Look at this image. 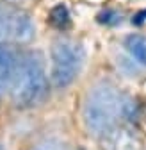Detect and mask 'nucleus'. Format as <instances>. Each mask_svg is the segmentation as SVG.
<instances>
[{
	"instance_id": "f257e3e1",
	"label": "nucleus",
	"mask_w": 146,
	"mask_h": 150,
	"mask_svg": "<svg viewBox=\"0 0 146 150\" xmlns=\"http://www.w3.org/2000/svg\"><path fill=\"white\" fill-rule=\"evenodd\" d=\"M121 115L123 98L114 86L102 82L91 88L84 104V122L91 134L102 138L118 125Z\"/></svg>"
},
{
	"instance_id": "f03ea898",
	"label": "nucleus",
	"mask_w": 146,
	"mask_h": 150,
	"mask_svg": "<svg viewBox=\"0 0 146 150\" xmlns=\"http://www.w3.org/2000/svg\"><path fill=\"white\" fill-rule=\"evenodd\" d=\"M11 98L18 109H29L39 104L48 89V81L43 59L38 54H29L18 63L16 73L11 81Z\"/></svg>"
},
{
	"instance_id": "7ed1b4c3",
	"label": "nucleus",
	"mask_w": 146,
	"mask_h": 150,
	"mask_svg": "<svg viewBox=\"0 0 146 150\" xmlns=\"http://www.w3.org/2000/svg\"><path fill=\"white\" fill-rule=\"evenodd\" d=\"M84 61V50L71 40H57L52 45L50 81L53 88L62 89L77 79Z\"/></svg>"
},
{
	"instance_id": "20e7f679",
	"label": "nucleus",
	"mask_w": 146,
	"mask_h": 150,
	"mask_svg": "<svg viewBox=\"0 0 146 150\" xmlns=\"http://www.w3.org/2000/svg\"><path fill=\"white\" fill-rule=\"evenodd\" d=\"M36 36V25L29 13L6 7L0 20V43H30Z\"/></svg>"
},
{
	"instance_id": "39448f33",
	"label": "nucleus",
	"mask_w": 146,
	"mask_h": 150,
	"mask_svg": "<svg viewBox=\"0 0 146 150\" xmlns=\"http://www.w3.org/2000/svg\"><path fill=\"white\" fill-rule=\"evenodd\" d=\"M102 148L103 150H139L141 141L134 132L125 127H114L102 136Z\"/></svg>"
},
{
	"instance_id": "423d86ee",
	"label": "nucleus",
	"mask_w": 146,
	"mask_h": 150,
	"mask_svg": "<svg viewBox=\"0 0 146 150\" xmlns=\"http://www.w3.org/2000/svg\"><path fill=\"white\" fill-rule=\"evenodd\" d=\"M18 63H20V59L14 54V50L7 45H0V86L4 89L11 86Z\"/></svg>"
},
{
	"instance_id": "0eeeda50",
	"label": "nucleus",
	"mask_w": 146,
	"mask_h": 150,
	"mask_svg": "<svg viewBox=\"0 0 146 150\" xmlns=\"http://www.w3.org/2000/svg\"><path fill=\"white\" fill-rule=\"evenodd\" d=\"M125 47L135 61H139L141 64H146V36L144 34H130L125 40Z\"/></svg>"
},
{
	"instance_id": "6e6552de",
	"label": "nucleus",
	"mask_w": 146,
	"mask_h": 150,
	"mask_svg": "<svg viewBox=\"0 0 146 150\" xmlns=\"http://www.w3.org/2000/svg\"><path fill=\"white\" fill-rule=\"evenodd\" d=\"M48 22L52 27H55L59 30H64L69 27V11L64 4H57L55 7L50 9V14H48Z\"/></svg>"
},
{
	"instance_id": "1a4fd4ad",
	"label": "nucleus",
	"mask_w": 146,
	"mask_h": 150,
	"mask_svg": "<svg viewBox=\"0 0 146 150\" xmlns=\"http://www.w3.org/2000/svg\"><path fill=\"white\" fill-rule=\"evenodd\" d=\"M30 150H69V146L59 139H43L36 143Z\"/></svg>"
},
{
	"instance_id": "9d476101",
	"label": "nucleus",
	"mask_w": 146,
	"mask_h": 150,
	"mask_svg": "<svg viewBox=\"0 0 146 150\" xmlns=\"http://www.w3.org/2000/svg\"><path fill=\"white\" fill-rule=\"evenodd\" d=\"M4 11H6V7H4L2 4H0V18H2V16H4Z\"/></svg>"
},
{
	"instance_id": "9b49d317",
	"label": "nucleus",
	"mask_w": 146,
	"mask_h": 150,
	"mask_svg": "<svg viewBox=\"0 0 146 150\" xmlns=\"http://www.w3.org/2000/svg\"><path fill=\"white\" fill-rule=\"evenodd\" d=\"M6 2H11V4H18V2H22V0H6Z\"/></svg>"
},
{
	"instance_id": "f8f14e48",
	"label": "nucleus",
	"mask_w": 146,
	"mask_h": 150,
	"mask_svg": "<svg viewBox=\"0 0 146 150\" xmlns=\"http://www.w3.org/2000/svg\"><path fill=\"white\" fill-rule=\"evenodd\" d=\"M2 91H4V88H2V86H0V98H2Z\"/></svg>"
},
{
	"instance_id": "ddd939ff",
	"label": "nucleus",
	"mask_w": 146,
	"mask_h": 150,
	"mask_svg": "<svg viewBox=\"0 0 146 150\" xmlns=\"http://www.w3.org/2000/svg\"><path fill=\"white\" fill-rule=\"evenodd\" d=\"M0 150H4V148H2V146H0Z\"/></svg>"
}]
</instances>
